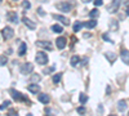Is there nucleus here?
<instances>
[{"mask_svg":"<svg viewBox=\"0 0 129 116\" xmlns=\"http://www.w3.org/2000/svg\"><path fill=\"white\" fill-rule=\"evenodd\" d=\"M48 61H49V58H48V56H47V53H44V52H38L36 53V56H35V62L38 63V65H40V66H45L47 63H48Z\"/></svg>","mask_w":129,"mask_h":116,"instance_id":"nucleus-1","label":"nucleus"},{"mask_svg":"<svg viewBox=\"0 0 129 116\" xmlns=\"http://www.w3.org/2000/svg\"><path fill=\"white\" fill-rule=\"evenodd\" d=\"M19 71H21V73H22V75H30V73L34 71V65H32V63H30V62L22 63V65H21V67H19Z\"/></svg>","mask_w":129,"mask_h":116,"instance_id":"nucleus-2","label":"nucleus"},{"mask_svg":"<svg viewBox=\"0 0 129 116\" xmlns=\"http://www.w3.org/2000/svg\"><path fill=\"white\" fill-rule=\"evenodd\" d=\"M56 8L59 10V12H64V13H67V12H70V10L72 9V4H71V3H69V2H62V3L56 4Z\"/></svg>","mask_w":129,"mask_h":116,"instance_id":"nucleus-3","label":"nucleus"},{"mask_svg":"<svg viewBox=\"0 0 129 116\" xmlns=\"http://www.w3.org/2000/svg\"><path fill=\"white\" fill-rule=\"evenodd\" d=\"M9 92H10L12 97H13L16 101H22V102H27V101H28V99H27V97H25L21 92H18V90H16V89H13V88L10 89Z\"/></svg>","mask_w":129,"mask_h":116,"instance_id":"nucleus-4","label":"nucleus"},{"mask_svg":"<svg viewBox=\"0 0 129 116\" xmlns=\"http://www.w3.org/2000/svg\"><path fill=\"white\" fill-rule=\"evenodd\" d=\"M2 35H3V39L4 40H9V39H12L14 36V31L13 28H10V27H4L3 31H2Z\"/></svg>","mask_w":129,"mask_h":116,"instance_id":"nucleus-5","label":"nucleus"},{"mask_svg":"<svg viewBox=\"0 0 129 116\" xmlns=\"http://www.w3.org/2000/svg\"><path fill=\"white\" fill-rule=\"evenodd\" d=\"M36 45L41 49H45V50H53V45L50 41H47V40H39L36 41Z\"/></svg>","mask_w":129,"mask_h":116,"instance_id":"nucleus-6","label":"nucleus"},{"mask_svg":"<svg viewBox=\"0 0 129 116\" xmlns=\"http://www.w3.org/2000/svg\"><path fill=\"white\" fill-rule=\"evenodd\" d=\"M66 44H67L66 37L59 36V37H57V39H56V45H57V48H58L59 50H62V49L66 48Z\"/></svg>","mask_w":129,"mask_h":116,"instance_id":"nucleus-7","label":"nucleus"},{"mask_svg":"<svg viewBox=\"0 0 129 116\" xmlns=\"http://www.w3.org/2000/svg\"><path fill=\"white\" fill-rule=\"evenodd\" d=\"M52 17L54 18L56 21H59V22H62L63 25H70V19L67 18V17H64V16H62V14H52Z\"/></svg>","mask_w":129,"mask_h":116,"instance_id":"nucleus-8","label":"nucleus"},{"mask_svg":"<svg viewBox=\"0 0 129 116\" xmlns=\"http://www.w3.org/2000/svg\"><path fill=\"white\" fill-rule=\"evenodd\" d=\"M27 90L31 93V94H39L40 93V87L35 83H31V85L27 87Z\"/></svg>","mask_w":129,"mask_h":116,"instance_id":"nucleus-9","label":"nucleus"},{"mask_svg":"<svg viewBox=\"0 0 129 116\" xmlns=\"http://www.w3.org/2000/svg\"><path fill=\"white\" fill-rule=\"evenodd\" d=\"M7 18H8V21H10V22H13V23H16V25L18 23V16H17L16 12H8Z\"/></svg>","mask_w":129,"mask_h":116,"instance_id":"nucleus-10","label":"nucleus"},{"mask_svg":"<svg viewBox=\"0 0 129 116\" xmlns=\"http://www.w3.org/2000/svg\"><path fill=\"white\" fill-rule=\"evenodd\" d=\"M22 22H23L30 30H35V28H36V25L32 22L30 18H27V17H23V18H22Z\"/></svg>","mask_w":129,"mask_h":116,"instance_id":"nucleus-11","label":"nucleus"},{"mask_svg":"<svg viewBox=\"0 0 129 116\" xmlns=\"http://www.w3.org/2000/svg\"><path fill=\"white\" fill-rule=\"evenodd\" d=\"M81 25L85 27V28H94L95 26H97V21L93 18V19H90V21H87V22H81Z\"/></svg>","mask_w":129,"mask_h":116,"instance_id":"nucleus-12","label":"nucleus"},{"mask_svg":"<svg viewBox=\"0 0 129 116\" xmlns=\"http://www.w3.org/2000/svg\"><path fill=\"white\" fill-rule=\"evenodd\" d=\"M39 101L41 103H44V104H48L50 102V97L48 96V94H45V93H41V94H39Z\"/></svg>","mask_w":129,"mask_h":116,"instance_id":"nucleus-13","label":"nucleus"},{"mask_svg":"<svg viewBox=\"0 0 129 116\" xmlns=\"http://www.w3.org/2000/svg\"><path fill=\"white\" fill-rule=\"evenodd\" d=\"M119 5H120V0H114V2H112V5L109 7L110 13H115L116 10H117V8H119Z\"/></svg>","mask_w":129,"mask_h":116,"instance_id":"nucleus-14","label":"nucleus"},{"mask_svg":"<svg viewBox=\"0 0 129 116\" xmlns=\"http://www.w3.org/2000/svg\"><path fill=\"white\" fill-rule=\"evenodd\" d=\"M126 103H128V102H126L125 99L119 101V103H117V110H119L120 112H124V111L126 110V107H128V106H126Z\"/></svg>","mask_w":129,"mask_h":116,"instance_id":"nucleus-15","label":"nucleus"},{"mask_svg":"<svg viewBox=\"0 0 129 116\" xmlns=\"http://www.w3.org/2000/svg\"><path fill=\"white\" fill-rule=\"evenodd\" d=\"M79 63H80V57H79V56H72V57H71V59H70V65H71L72 67H76Z\"/></svg>","mask_w":129,"mask_h":116,"instance_id":"nucleus-16","label":"nucleus"},{"mask_svg":"<svg viewBox=\"0 0 129 116\" xmlns=\"http://www.w3.org/2000/svg\"><path fill=\"white\" fill-rule=\"evenodd\" d=\"M26 50H27V47H26V43H21L19 45V49H18V56L22 57L26 54Z\"/></svg>","mask_w":129,"mask_h":116,"instance_id":"nucleus-17","label":"nucleus"},{"mask_svg":"<svg viewBox=\"0 0 129 116\" xmlns=\"http://www.w3.org/2000/svg\"><path fill=\"white\" fill-rule=\"evenodd\" d=\"M121 59L124 62V65H129V57H128V50L126 49L121 50Z\"/></svg>","mask_w":129,"mask_h":116,"instance_id":"nucleus-18","label":"nucleus"},{"mask_svg":"<svg viewBox=\"0 0 129 116\" xmlns=\"http://www.w3.org/2000/svg\"><path fill=\"white\" fill-rule=\"evenodd\" d=\"M105 56H106V58L109 59L111 63H114V62L116 61V58H117V57H116V54H115V53H111V52H106Z\"/></svg>","mask_w":129,"mask_h":116,"instance_id":"nucleus-19","label":"nucleus"},{"mask_svg":"<svg viewBox=\"0 0 129 116\" xmlns=\"http://www.w3.org/2000/svg\"><path fill=\"white\" fill-rule=\"evenodd\" d=\"M52 31H53V32H56V34H61V32H63V27L56 23V25L52 26Z\"/></svg>","mask_w":129,"mask_h":116,"instance_id":"nucleus-20","label":"nucleus"},{"mask_svg":"<svg viewBox=\"0 0 129 116\" xmlns=\"http://www.w3.org/2000/svg\"><path fill=\"white\" fill-rule=\"evenodd\" d=\"M81 27H83L81 22H79V21H78V22H75V23H74V32H79Z\"/></svg>","mask_w":129,"mask_h":116,"instance_id":"nucleus-21","label":"nucleus"},{"mask_svg":"<svg viewBox=\"0 0 129 116\" xmlns=\"http://www.w3.org/2000/svg\"><path fill=\"white\" fill-rule=\"evenodd\" d=\"M10 104H12V103H10V101H4L2 103V106H0V111H4L5 108H8L10 106Z\"/></svg>","mask_w":129,"mask_h":116,"instance_id":"nucleus-22","label":"nucleus"},{"mask_svg":"<svg viewBox=\"0 0 129 116\" xmlns=\"http://www.w3.org/2000/svg\"><path fill=\"white\" fill-rule=\"evenodd\" d=\"M98 14H100L98 9H92L90 12H89V17H92V18H97V17H98Z\"/></svg>","mask_w":129,"mask_h":116,"instance_id":"nucleus-23","label":"nucleus"},{"mask_svg":"<svg viewBox=\"0 0 129 116\" xmlns=\"http://www.w3.org/2000/svg\"><path fill=\"white\" fill-rule=\"evenodd\" d=\"M61 78H62V73H56V75L53 76V83L58 84V83L61 81Z\"/></svg>","mask_w":129,"mask_h":116,"instance_id":"nucleus-24","label":"nucleus"},{"mask_svg":"<svg viewBox=\"0 0 129 116\" xmlns=\"http://www.w3.org/2000/svg\"><path fill=\"white\" fill-rule=\"evenodd\" d=\"M79 101H80V103H87V101H88V96L87 94H80V97H79Z\"/></svg>","mask_w":129,"mask_h":116,"instance_id":"nucleus-25","label":"nucleus"},{"mask_svg":"<svg viewBox=\"0 0 129 116\" xmlns=\"http://www.w3.org/2000/svg\"><path fill=\"white\" fill-rule=\"evenodd\" d=\"M54 70H56V67H54V66H50V67H47L44 71H43V73H45V75H49V73H50V72H53Z\"/></svg>","mask_w":129,"mask_h":116,"instance_id":"nucleus-26","label":"nucleus"},{"mask_svg":"<svg viewBox=\"0 0 129 116\" xmlns=\"http://www.w3.org/2000/svg\"><path fill=\"white\" fill-rule=\"evenodd\" d=\"M8 63V58L5 56H0V66H5Z\"/></svg>","mask_w":129,"mask_h":116,"instance_id":"nucleus-27","label":"nucleus"},{"mask_svg":"<svg viewBox=\"0 0 129 116\" xmlns=\"http://www.w3.org/2000/svg\"><path fill=\"white\" fill-rule=\"evenodd\" d=\"M102 39H103V40H106L107 43H110V44H114V40H111V39H110L109 34H103V35H102Z\"/></svg>","mask_w":129,"mask_h":116,"instance_id":"nucleus-28","label":"nucleus"},{"mask_svg":"<svg viewBox=\"0 0 129 116\" xmlns=\"http://www.w3.org/2000/svg\"><path fill=\"white\" fill-rule=\"evenodd\" d=\"M22 7L25 9H30L31 8V3L28 2V0H23V2H22Z\"/></svg>","mask_w":129,"mask_h":116,"instance_id":"nucleus-29","label":"nucleus"},{"mask_svg":"<svg viewBox=\"0 0 129 116\" xmlns=\"http://www.w3.org/2000/svg\"><path fill=\"white\" fill-rule=\"evenodd\" d=\"M110 28L112 30H117V22H116V21H111V23H110Z\"/></svg>","mask_w":129,"mask_h":116,"instance_id":"nucleus-30","label":"nucleus"},{"mask_svg":"<svg viewBox=\"0 0 129 116\" xmlns=\"http://www.w3.org/2000/svg\"><path fill=\"white\" fill-rule=\"evenodd\" d=\"M76 111H78V113H85V107L84 106H80V107L76 108Z\"/></svg>","mask_w":129,"mask_h":116,"instance_id":"nucleus-31","label":"nucleus"},{"mask_svg":"<svg viewBox=\"0 0 129 116\" xmlns=\"http://www.w3.org/2000/svg\"><path fill=\"white\" fill-rule=\"evenodd\" d=\"M38 14L41 16V17H44V16H45V12H44V10H43L41 8H38Z\"/></svg>","mask_w":129,"mask_h":116,"instance_id":"nucleus-32","label":"nucleus"},{"mask_svg":"<svg viewBox=\"0 0 129 116\" xmlns=\"http://www.w3.org/2000/svg\"><path fill=\"white\" fill-rule=\"evenodd\" d=\"M102 4H103V2H102V0H94V5L100 7V5H102Z\"/></svg>","mask_w":129,"mask_h":116,"instance_id":"nucleus-33","label":"nucleus"},{"mask_svg":"<svg viewBox=\"0 0 129 116\" xmlns=\"http://www.w3.org/2000/svg\"><path fill=\"white\" fill-rule=\"evenodd\" d=\"M8 115H14V116H16V115H17V111L12 108V110H9V112H8Z\"/></svg>","mask_w":129,"mask_h":116,"instance_id":"nucleus-34","label":"nucleus"},{"mask_svg":"<svg viewBox=\"0 0 129 116\" xmlns=\"http://www.w3.org/2000/svg\"><path fill=\"white\" fill-rule=\"evenodd\" d=\"M39 79H40L39 75H34V76H32V80H34V81H39Z\"/></svg>","mask_w":129,"mask_h":116,"instance_id":"nucleus-35","label":"nucleus"},{"mask_svg":"<svg viewBox=\"0 0 129 116\" xmlns=\"http://www.w3.org/2000/svg\"><path fill=\"white\" fill-rule=\"evenodd\" d=\"M12 52H13L12 49H8V50H7V53H8V54H12Z\"/></svg>","mask_w":129,"mask_h":116,"instance_id":"nucleus-36","label":"nucleus"},{"mask_svg":"<svg viewBox=\"0 0 129 116\" xmlns=\"http://www.w3.org/2000/svg\"><path fill=\"white\" fill-rule=\"evenodd\" d=\"M81 2H83V3H90L92 0H81Z\"/></svg>","mask_w":129,"mask_h":116,"instance_id":"nucleus-37","label":"nucleus"},{"mask_svg":"<svg viewBox=\"0 0 129 116\" xmlns=\"http://www.w3.org/2000/svg\"><path fill=\"white\" fill-rule=\"evenodd\" d=\"M0 2H3V0H0Z\"/></svg>","mask_w":129,"mask_h":116,"instance_id":"nucleus-38","label":"nucleus"}]
</instances>
